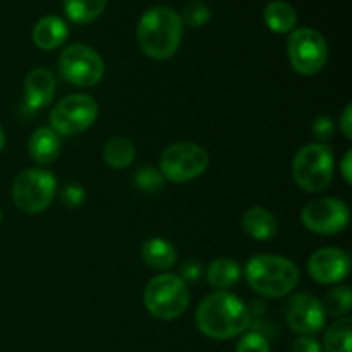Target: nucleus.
<instances>
[{
    "instance_id": "9b49d317",
    "label": "nucleus",
    "mask_w": 352,
    "mask_h": 352,
    "mask_svg": "<svg viewBox=\"0 0 352 352\" xmlns=\"http://www.w3.org/2000/svg\"><path fill=\"white\" fill-rule=\"evenodd\" d=\"M349 208L337 198H322L308 203L301 213V220L308 230L322 236L339 234L349 226Z\"/></svg>"
},
{
    "instance_id": "1a4fd4ad",
    "label": "nucleus",
    "mask_w": 352,
    "mask_h": 352,
    "mask_svg": "<svg viewBox=\"0 0 352 352\" xmlns=\"http://www.w3.org/2000/svg\"><path fill=\"white\" fill-rule=\"evenodd\" d=\"M287 54L292 69L302 76L318 74L329 58V45L322 33L311 28H298L287 41Z\"/></svg>"
},
{
    "instance_id": "a878e982",
    "label": "nucleus",
    "mask_w": 352,
    "mask_h": 352,
    "mask_svg": "<svg viewBox=\"0 0 352 352\" xmlns=\"http://www.w3.org/2000/svg\"><path fill=\"white\" fill-rule=\"evenodd\" d=\"M134 184L143 192H157L164 188L165 179L160 170L153 167H143L134 175Z\"/></svg>"
},
{
    "instance_id": "c85d7f7f",
    "label": "nucleus",
    "mask_w": 352,
    "mask_h": 352,
    "mask_svg": "<svg viewBox=\"0 0 352 352\" xmlns=\"http://www.w3.org/2000/svg\"><path fill=\"white\" fill-rule=\"evenodd\" d=\"M86 192L81 186L78 184H69L65 186L64 191H62V201L69 206V208H78L85 203Z\"/></svg>"
},
{
    "instance_id": "39448f33",
    "label": "nucleus",
    "mask_w": 352,
    "mask_h": 352,
    "mask_svg": "<svg viewBox=\"0 0 352 352\" xmlns=\"http://www.w3.org/2000/svg\"><path fill=\"white\" fill-rule=\"evenodd\" d=\"M143 299L155 318L168 322L184 315L189 306V289L179 275L162 274L148 282Z\"/></svg>"
},
{
    "instance_id": "393cba45",
    "label": "nucleus",
    "mask_w": 352,
    "mask_h": 352,
    "mask_svg": "<svg viewBox=\"0 0 352 352\" xmlns=\"http://www.w3.org/2000/svg\"><path fill=\"white\" fill-rule=\"evenodd\" d=\"M182 23L191 28H201L212 19V10L201 0H191L184 6V10L181 14Z\"/></svg>"
},
{
    "instance_id": "ddd939ff",
    "label": "nucleus",
    "mask_w": 352,
    "mask_h": 352,
    "mask_svg": "<svg viewBox=\"0 0 352 352\" xmlns=\"http://www.w3.org/2000/svg\"><path fill=\"white\" fill-rule=\"evenodd\" d=\"M351 258L337 248H323L315 251L308 260V274L320 284H339L347 277Z\"/></svg>"
},
{
    "instance_id": "f8f14e48",
    "label": "nucleus",
    "mask_w": 352,
    "mask_h": 352,
    "mask_svg": "<svg viewBox=\"0 0 352 352\" xmlns=\"http://www.w3.org/2000/svg\"><path fill=\"white\" fill-rule=\"evenodd\" d=\"M325 309L322 301L311 294L292 296L285 305V320L299 336H315L325 325Z\"/></svg>"
},
{
    "instance_id": "2eb2a0df",
    "label": "nucleus",
    "mask_w": 352,
    "mask_h": 352,
    "mask_svg": "<svg viewBox=\"0 0 352 352\" xmlns=\"http://www.w3.org/2000/svg\"><path fill=\"white\" fill-rule=\"evenodd\" d=\"M67 24L58 16L41 17L33 28V41L41 50H55L67 40Z\"/></svg>"
},
{
    "instance_id": "473e14b6",
    "label": "nucleus",
    "mask_w": 352,
    "mask_h": 352,
    "mask_svg": "<svg viewBox=\"0 0 352 352\" xmlns=\"http://www.w3.org/2000/svg\"><path fill=\"white\" fill-rule=\"evenodd\" d=\"M351 165H352V151H347V153L344 155L342 162H340V174H342L344 181H346L347 184H351V182H352Z\"/></svg>"
},
{
    "instance_id": "f257e3e1",
    "label": "nucleus",
    "mask_w": 352,
    "mask_h": 352,
    "mask_svg": "<svg viewBox=\"0 0 352 352\" xmlns=\"http://www.w3.org/2000/svg\"><path fill=\"white\" fill-rule=\"evenodd\" d=\"M251 313L237 296L217 291L206 296L196 309V325L203 336L229 340L241 336L251 325Z\"/></svg>"
},
{
    "instance_id": "20e7f679",
    "label": "nucleus",
    "mask_w": 352,
    "mask_h": 352,
    "mask_svg": "<svg viewBox=\"0 0 352 352\" xmlns=\"http://www.w3.org/2000/svg\"><path fill=\"white\" fill-rule=\"evenodd\" d=\"M333 153L325 143H309L296 153L292 177L306 192L325 191L333 177Z\"/></svg>"
},
{
    "instance_id": "aec40b11",
    "label": "nucleus",
    "mask_w": 352,
    "mask_h": 352,
    "mask_svg": "<svg viewBox=\"0 0 352 352\" xmlns=\"http://www.w3.org/2000/svg\"><path fill=\"white\" fill-rule=\"evenodd\" d=\"M239 278L241 267L230 258H217L210 263L208 270H206V280L212 287L219 289V291L232 287L239 282Z\"/></svg>"
},
{
    "instance_id": "0eeeda50",
    "label": "nucleus",
    "mask_w": 352,
    "mask_h": 352,
    "mask_svg": "<svg viewBox=\"0 0 352 352\" xmlns=\"http://www.w3.org/2000/svg\"><path fill=\"white\" fill-rule=\"evenodd\" d=\"M208 164L210 157L205 148L182 141L165 148L160 157V172L167 181L182 184L199 177L208 168Z\"/></svg>"
},
{
    "instance_id": "2f4dec72",
    "label": "nucleus",
    "mask_w": 352,
    "mask_h": 352,
    "mask_svg": "<svg viewBox=\"0 0 352 352\" xmlns=\"http://www.w3.org/2000/svg\"><path fill=\"white\" fill-rule=\"evenodd\" d=\"M340 129H342L344 136L347 138V140H351L352 138V107L347 105L346 109H344L342 116H340Z\"/></svg>"
},
{
    "instance_id": "c756f323",
    "label": "nucleus",
    "mask_w": 352,
    "mask_h": 352,
    "mask_svg": "<svg viewBox=\"0 0 352 352\" xmlns=\"http://www.w3.org/2000/svg\"><path fill=\"white\" fill-rule=\"evenodd\" d=\"M291 352H322V346L315 337L301 336L292 342Z\"/></svg>"
},
{
    "instance_id": "4be33fe9",
    "label": "nucleus",
    "mask_w": 352,
    "mask_h": 352,
    "mask_svg": "<svg viewBox=\"0 0 352 352\" xmlns=\"http://www.w3.org/2000/svg\"><path fill=\"white\" fill-rule=\"evenodd\" d=\"M134 157H136V148H134L133 141L127 140V138H112V140L105 144V148H103L105 164L112 168L129 167V165L133 164Z\"/></svg>"
},
{
    "instance_id": "412c9836",
    "label": "nucleus",
    "mask_w": 352,
    "mask_h": 352,
    "mask_svg": "<svg viewBox=\"0 0 352 352\" xmlns=\"http://www.w3.org/2000/svg\"><path fill=\"white\" fill-rule=\"evenodd\" d=\"M107 7V0H64V12L76 24H89L98 19Z\"/></svg>"
},
{
    "instance_id": "bb28decb",
    "label": "nucleus",
    "mask_w": 352,
    "mask_h": 352,
    "mask_svg": "<svg viewBox=\"0 0 352 352\" xmlns=\"http://www.w3.org/2000/svg\"><path fill=\"white\" fill-rule=\"evenodd\" d=\"M236 352H270V344L260 332H250L239 340Z\"/></svg>"
},
{
    "instance_id": "cd10ccee",
    "label": "nucleus",
    "mask_w": 352,
    "mask_h": 352,
    "mask_svg": "<svg viewBox=\"0 0 352 352\" xmlns=\"http://www.w3.org/2000/svg\"><path fill=\"white\" fill-rule=\"evenodd\" d=\"M333 131H336V127H333V120L330 119L329 116L316 117L315 122L311 124V133L313 136L318 140V143H325V141H329L330 138L333 136Z\"/></svg>"
},
{
    "instance_id": "f704fd0d",
    "label": "nucleus",
    "mask_w": 352,
    "mask_h": 352,
    "mask_svg": "<svg viewBox=\"0 0 352 352\" xmlns=\"http://www.w3.org/2000/svg\"><path fill=\"white\" fill-rule=\"evenodd\" d=\"M0 222H2V212H0Z\"/></svg>"
},
{
    "instance_id": "7c9ffc66",
    "label": "nucleus",
    "mask_w": 352,
    "mask_h": 352,
    "mask_svg": "<svg viewBox=\"0 0 352 352\" xmlns=\"http://www.w3.org/2000/svg\"><path fill=\"white\" fill-rule=\"evenodd\" d=\"M181 274H182V280L184 282H198L199 277L203 275V267L199 261L196 260H189L182 265L181 268Z\"/></svg>"
},
{
    "instance_id": "9d476101",
    "label": "nucleus",
    "mask_w": 352,
    "mask_h": 352,
    "mask_svg": "<svg viewBox=\"0 0 352 352\" xmlns=\"http://www.w3.org/2000/svg\"><path fill=\"white\" fill-rule=\"evenodd\" d=\"M58 69L71 85L86 88V86H95L96 82L102 81L105 64L93 48L76 43L62 50L58 57Z\"/></svg>"
},
{
    "instance_id": "dca6fc26",
    "label": "nucleus",
    "mask_w": 352,
    "mask_h": 352,
    "mask_svg": "<svg viewBox=\"0 0 352 352\" xmlns=\"http://www.w3.org/2000/svg\"><path fill=\"white\" fill-rule=\"evenodd\" d=\"M60 153V138L52 127H38L30 140V155L36 164L50 165Z\"/></svg>"
},
{
    "instance_id": "b1692460",
    "label": "nucleus",
    "mask_w": 352,
    "mask_h": 352,
    "mask_svg": "<svg viewBox=\"0 0 352 352\" xmlns=\"http://www.w3.org/2000/svg\"><path fill=\"white\" fill-rule=\"evenodd\" d=\"M323 309L325 313L332 316H340L347 315L351 311L352 306V292L351 287L347 285H339V287H333L327 292L325 299L322 301Z\"/></svg>"
},
{
    "instance_id": "7ed1b4c3",
    "label": "nucleus",
    "mask_w": 352,
    "mask_h": 352,
    "mask_svg": "<svg viewBox=\"0 0 352 352\" xmlns=\"http://www.w3.org/2000/svg\"><path fill=\"white\" fill-rule=\"evenodd\" d=\"M248 284L265 298H284L296 289L299 270L289 258L277 254H256L246 265Z\"/></svg>"
},
{
    "instance_id": "423d86ee",
    "label": "nucleus",
    "mask_w": 352,
    "mask_h": 352,
    "mask_svg": "<svg viewBox=\"0 0 352 352\" xmlns=\"http://www.w3.org/2000/svg\"><path fill=\"white\" fill-rule=\"evenodd\" d=\"M55 192V175L43 168H26L14 179V203L24 213H40L47 210L54 201Z\"/></svg>"
},
{
    "instance_id": "6ab92c4d",
    "label": "nucleus",
    "mask_w": 352,
    "mask_h": 352,
    "mask_svg": "<svg viewBox=\"0 0 352 352\" xmlns=\"http://www.w3.org/2000/svg\"><path fill=\"white\" fill-rule=\"evenodd\" d=\"M263 19L268 30L277 34H284L294 31L296 23H298V14L289 2L274 0L265 7Z\"/></svg>"
},
{
    "instance_id": "f3484780",
    "label": "nucleus",
    "mask_w": 352,
    "mask_h": 352,
    "mask_svg": "<svg viewBox=\"0 0 352 352\" xmlns=\"http://www.w3.org/2000/svg\"><path fill=\"white\" fill-rule=\"evenodd\" d=\"M243 229L250 237L256 241H270L277 234V220L268 210L253 206L243 215Z\"/></svg>"
},
{
    "instance_id": "f03ea898",
    "label": "nucleus",
    "mask_w": 352,
    "mask_h": 352,
    "mask_svg": "<svg viewBox=\"0 0 352 352\" xmlns=\"http://www.w3.org/2000/svg\"><path fill=\"white\" fill-rule=\"evenodd\" d=\"M184 34L181 14L170 7H151L141 16L136 36L144 55L167 60L179 50Z\"/></svg>"
},
{
    "instance_id": "5701e85b",
    "label": "nucleus",
    "mask_w": 352,
    "mask_h": 352,
    "mask_svg": "<svg viewBox=\"0 0 352 352\" xmlns=\"http://www.w3.org/2000/svg\"><path fill=\"white\" fill-rule=\"evenodd\" d=\"M325 352H351L352 351V322L342 318L333 323L325 332L323 339Z\"/></svg>"
},
{
    "instance_id": "4468645a",
    "label": "nucleus",
    "mask_w": 352,
    "mask_h": 352,
    "mask_svg": "<svg viewBox=\"0 0 352 352\" xmlns=\"http://www.w3.org/2000/svg\"><path fill=\"white\" fill-rule=\"evenodd\" d=\"M55 95V79L47 69H33L24 81V105L28 110L43 109Z\"/></svg>"
},
{
    "instance_id": "a211bd4d",
    "label": "nucleus",
    "mask_w": 352,
    "mask_h": 352,
    "mask_svg": "<svg viewBox=\"0 0 352 352\" xmlns=\"http://www.w3.org/2000/svg\"><path fill=\"white\" fill-rule=\"evenodd\" d=\"M141 256H143V261L148 267L153 268V270L164 272L174 267L175 261H177V251L168 241L153 237V239L146 241L143 244Z\"/></svg>"
},
{
    "instance_id": "72a5a7b5",
    "label": "nucleus",
    "mask_w": 352,
    "mask_h": 352,
    "mask_svg": "<svg viewBox=\"0 0 352 352\" xmlns=\"http://www.w3.org/2000/svg\"><path fill=\"white\" fill-rule=\"evenodd\" d=\"M3 146H6V133H3L2 126H0V151L3 150Z\"/></svg>"
},
{
    "instance_id": "6e6552de",
    "label": "nucleus",
    "mask_w": 352,
    "mask_h": 352,
    "mask_svg": "<svg viewBox=\"0 0 352 352\" xmlns=\"http://www.w3.org/2000/svg\"><path fill=\"white\" fill-rule=\"evenodd\" d=\"M98 105L95 98L85 93H76L62 98L50 112V126L58 136H76L95 124Z\"/></svg>"
}]
</instances>
